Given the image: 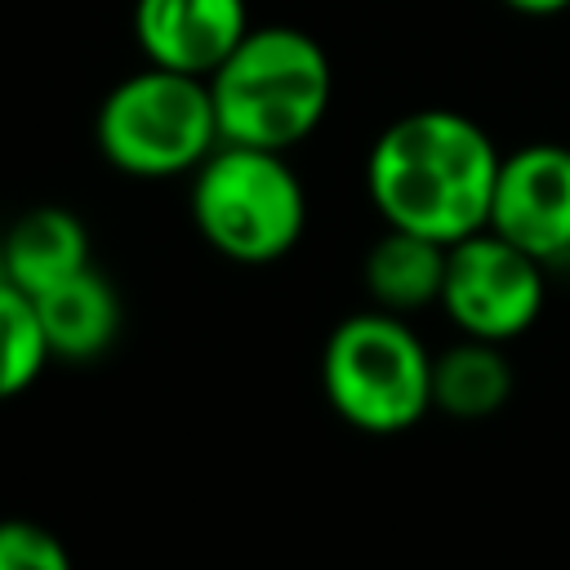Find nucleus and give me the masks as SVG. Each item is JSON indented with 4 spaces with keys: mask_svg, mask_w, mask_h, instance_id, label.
Segmentation results:
<instances>
[{
    "mask_svg": "<svg viewBox=\"0 0 570 570\" xmlns=\"http://www.w3.org/2000/svg\"><path fill=\"white\" fill-rule=\"evenodd\" d=\"M503 151L454 107L396 116L365 156V191L383 227L459 245L490 227Z\"/></svg>",
    "mask_w": 570,
    "mask_h": 570,
    "instance_id": "nucleus-1",
    "label": "nucleus"
},
{
    "mask_svg": "<svg viewBox=\"0 0 570 570\" xmlns=\"http://www.w3.org/2000/svg\"><path fill=\"white\" fill-rule=\"evenodd\" d=\"M218 138L236 147L289 151L325 120L334 98L330 53L303 27H249L209 76Z\"/></svg>",
    "mask_w": 570,
    "mask_h": 570,
    "instance_id": "nucleus-2",
    "label": "nucleus"
},
{
    "mask_svg": "<svg viewBox=\"0 0 570 570\" xmlns=\"http://www.w3.org/2000/svg\"><path fill=\"white\" fill-rule=\"evenodd\" d=\"M321 387L347 428L396 436L432 410V352L405 316L352 312L321 347Z\"/></svg>",
    "mask_w": 570,
    "mask_h": 570,
    "instance_id": "nucleus-3",
    "label": "nucleus"
},
{
    "mask_svg": "<svg viewBox=\"0 0 570 570\" xmlns=\"http://www.w3.org/2000/svg\"><path fill=\"white\" fill-rule=\"evenodd\" d=\"M191 223L240 267L281 263L307 227V191L285 151L218 142L191 174Z\"/></svg>",
    "mask_w": 570,
    "mask_h": 570,
    "instance_id": "nucleus-4",
    "label": "nucleus"
},
{
    "mask_svg": "<svg viewBox=\"0 0 570 570\" xmlns=\"http://www.w3.org/2000/svg\"><path fill=\"white\" fill-rule=\"evenodd\" d=\"M94 142L107 165L134 178L196 174L218 138L209 80L142 67L107 89L94 116Z\"/></svg>",
    "mask_w": 570,
    "mask_h": 570,
    "instance_id": "nucleus-5",
    "label": "nucleus"
},
{
    "mask_svg": "<svg viewBox=\"0 0 570 570\" xmlns=\"http://www.w3.org/2000/svg\"><path fill=\"white\" fill-rule=\"evenodd\" d=\"M548 303V267L503 240L499 232H476L445 254L441 312L463 338L512 343L521 338Z\"/></svg>",
    "mask_w": 570,
    "mask_h": 570,
    "instance_id": "nucleus-6",
    "label": "nucleus"
},
{
    "mask_svg": "<svg viewBox=\"0 0 570 570\" xmlns=\"http://www.w3.org/2000/svg\"><path fill=\"white\" fill-rule=\"evenodd\" d=\"M490 232L557 267L570 258V147L566 142H525L503 156Z\"/></svg>",
    "mask_w": 570,
    "mask_h": 570,
    "instance_id": "nucleus-7",
    "label": "nucleus"
},
{
    "mask_svg": "<svg viewBox=\"0 0 570 570\" xmlns=\"http://www.w3.org/2000/svg\"><path fill=\"white\" fill-rule=\"evenodd\" d=\"M245 0H134V40L147 67L209 80L249 31Z\"/></svg>",
    "mask_w": 570,
    "mask_h": 570,
    "instance_id": "nucleus-8",
    "label": "nucleus"
},
{
    "mask_svg": "<svg viewBox=\"0 0 570 570\" xmlns=\"http://www.w3.org/2000/svg\"><path fill=\"white\" fill-rule=\"evenodd\" d=\"M94 267L89 263V232L62 205H36L13 218L0 240V276L13 281L22 294H45L58 281Z\"/></svg>",
    "mask_w": 570,
    "mask_h": 570,
    "instance_id": "nucleus-9",
    "label": "nucleus"
},
{
    "mask_svg": "<svg viewBox=\"0 0 570 570\" xmlns=\"http://www.w3.org/2000/svg\"><path fill=\"white\" fill-rule=\"evenodd\" d=\"M31 303H36L49 356H58V361H94L116 343L120 298L98 267H85V272L58 281L53 289L36 294Z\"/></svg>",
    "mask_w": 570,
    "mask_h": 570,
    "instance_id": "nucleus-10",
    "label": "nucleus"
},
{
    "mask_svg": "<svg viewBox=\"0 0 570 570\" xmlns=\"http://www.w3.org/2000/svg\"><path fill=\"white\" fill-rule=\"evenodd\" d=\"M445 254H450V245L383 227V236L365 249V263H361V281H365L370 303L379 312H392V316H410V312L441 303Z\"/></svg>",
    "mask_w": 570,
    "mask_h": 570,
    "instance_id": "nucleus-11",
    "label": "nucleus"
},
{
    "mask_svg": "<svg viewBox=\"0 0 570 570\" xmlns=\"http://www.w3.org/2000/svg\"><path fill=\"white\" fill-rule=\"evenodd\" d=\"M512 387H517V370L503 343L459 334V343L432 352V410L459 423H481L499 414L512 401Z\"/></svg>",
    "mask_w": 570,
    "mask_h": 570,
    "instance_id": "nucleus-12",
    "label": "nucleus"
},
{
    "mask_svg": "<svg viewBox=\"0 0 570 570\" xmlns=\"http://www.w3.org/2000/svg\"><path fill=\"white\" fill-rule=\"evenodd\" d=\"M49 361L53 356L31 294H22L13 281L0 276V401L27 392Z\"/></svg>",
    "mask_w": 570,
    "mask_h": 570,
    "instance_id": "nucleus-13",
    "label": "nucleus"
},
{
    "mask_svg": "<svg viewBox=\"0 0 570 570\" xmlns=\"http://www.w3.org/2000/svg\"><path fill=\"white\" fill-rule=\"evenodd\" d=\"M0 570H71V552L62 539L27 517L0 521Z\"/></svg>",
    "mask_w": 570,
    "mask_h": 570,
    "instance_id": "nucleus-14",
    "label": "nucleus"
},
{
    "mask_svg": "<svg viewBox=\"0 0 570 570\" xmlns=\"http://www.w3.org/2000/svg\"><path fill=\"white\" fill-rule=\"evenodd\" d=\"M508 4L512 13H525V18H552V13H566L570 0H499Z\"/></svg>",
    "mask_w": 570,
    "mask_h": 570,
    "instance_id": "nucleus-15",
    "label": "nucleus"
}]
</instances>
